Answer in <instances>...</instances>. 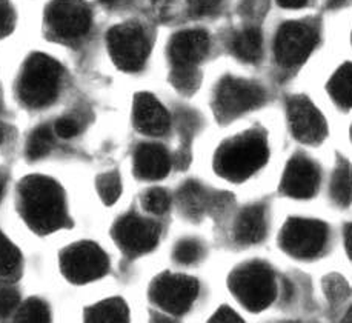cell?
Instances as JSON below:
<instances>
[{"mask_svg":"<svg viewBox=\"0 0 352 323\" xmlns=\"http://www.w3.org/2000/svg\"><path fill=\"white\" fill-rule=\"evenodd\" d=\"M134 124L148 135H162L169 129V114L151 94H139L134 100Z\"/></svg>","mask_w":352,"mask_h":323,"instance_id":"16","label":"cell"},{"mask_svg":"<svg viewBox=\"0 0 352 323\" xmlns=\"http://www.w3.org/2000/svg\"><path fill=\"white\" fill-rule=\"evenodd\" d=\"M328 91L338 107H352V63L343 65L336 71L328 83Z\"/></svg>","mask_w":352,"mask_h":323,"instance_id":"22","label":"cell"},{"mask_svg":"<svg viewBox=\"0 0 352 323\" xmlns=\"http://www.w3.org/2000/svg\"><path fill=\"white\" fill-rule=\"evenodd\" d=\"M211 322H217V323H234V322H240L239 315L232 311L231 308L228 307H221L219 311L212 315Z\"/></svg>","mask_w":352,"mask_h":323,"instance_id":"34","label":"cell"},{"mask_svg":"<svg viewBox=\"0 0 352 323\" xmlns=\"http://www.w3.org/2000/svg\"><path fill=\"white\" fill-rule=\"evenodd\" d=\"M16 14L8 3L0 2V38H3L14 30Z\"/></svg>","mask_w":352,"mask_h":323,"instance_id":"32","label":"cell"},{"mask_svg":"<svg viewBox=\"0 0 352 323\" xmlns=\"http://www.w3.org/2000/svg\"><path fill=\"white\" fill-rule=\"evenodd\" d=\"M344 322H352V308L348 311V314L344 315Z\"/></svg>","mask_w":352,"mask_h":323,"instance_id":"41","label":"cell"},{"mask_svg":"<svg viewBox=\"0 0 352 323\" xmlns=\"http://www.w3.org/2000/svg\"><path fill=\"white\" fill-rule=\"evenodd\" d=\"M288 118L292 133L305 144H320L328 134L322 113L306 97H292L288 103Z\"/></svg>","mask_w":352,"mask_h":323,"instance_id":"12","label":"cell"},{"mask_svg":"<svg viewBox=\"0 0 352 323\" xmlns=\"http://www.w3.org/2000/svg\"><path fill=\"white\" fill-rule=\"evenodd\" d=\"M51 314L47 303L41 299H30L25 305L19 308L16 314L17 322H27V323H42L50 322Z\"/></svg>","mask_w":352,"mask_h":323,"instance_id":"26","label":"cell"},{"mask_svg":"<svg viewBox=\"0 0 352 323\" xmlns=\"http://www.w3.org/2000/svg\"><path fill=\"white\" fill-rule=\"evenodd\" d=\"M278 2L286 8H300V6L308 3V0H278Z\"/></svg>","mask_w":352,"mask_h":323,"instance_id":"36","label":"cell"},{"mask_svg":"<svg viewBox=\"0 0 352 323\" xmlns=\"http://www.w3.org/2000/svg\"><path fill=\"white\" fill-rule=\"evenodd\" d=\"M169 203H171V200H169L166 191H163L160 188L148 191L145 194V197H143V206H145V210L155 216L165 214L169 208Z\"/></svg>","mask_w":352,"mask_h":323,"instance_id":"29","label":"cell"},{"mask_svg":"<svg viewBox=\"0 0 352 323\" xmlns=\"http://www.w3.org/2000/svg\"><path fill=\"white\" fill-rule=\"evenodd\" d=\"M318 182H320V176H318L317 166L309 159L296 156L286 166L282 179V190L291 197L308 199L316 194Z\"/></svg>","mask_w":352,"mask_h":323,"instance_id":"15","label":"cell"},{"mask_svg":"<svg viewBox=\"0 0 352 323\" xmlns=\"http://www.w3.org/2000/svg\"><path fill=\"white\" fill-rule=\"evenodd\" d=\"M47 23L57 37L74 41L88 32L91 11L83 0H54L48 6Z\"/></svg>","mask_w":352,"mask_h":323,"instance_id":"11","label":"cell"},{"mask_svg":"<svg viewBox=\"0 0 352 323\" xmlns=\"http://www.w3.org/2000/svg\"><path fill=\"white\" fill-rule=\"evenodd\" d=\"M328 241V228L318 221L291 219L280 234V245L297 258H311L322 253Z\"/></svg>","mask_w":352,"mask_h":323,"instance_id":"8","label":"cell"},{"mask_svg":"<svg viewBox=\"0 0 352 323\" xmlns=\"http://www.w3.org/2000/svg\"><path fill=\"white\" fill-rule=\"evenodd\" d=\"M0 197H2V182H0Z\"/></svg>","mask_w":352,"mask_h":323,"instance_id":"42","label":"cell"},{"mask_svg":"<svg viewBox=\"0 0 352 323\" xmlns=\"http://www.w3.org/2000/svg\"><path fill=\"white\" fill-rule=\"evenodd\" d=\"M6 137H8V128H6L3 124H0V145L5 144Z\"/></svg>","mask_w":352,"mask_h":323,"instance_id":"38","label":"cell"},{"mask_svg":"<svg viewBox=\"0 0 352 323\" xmlns=\"http://www.w3.org/2000/svg\"><path fill=\"white\" fill-rule=\"evenodd\" d=\"M100 2H102L103 5H117V3L123 2V0H100Z\"/></svg>","mask_w":352,"mask_h":323,"instance_id":"40","label":"cell"},{"mask_svg":"<svg viewBox=\"0 0 352 323\" xmlns=\"http://www.w3.org/2000/svg\"><path fill=\"white\" fill-rule=\"evenodd\" d=\"M19 307V294L12 288L0 289V318H6Z\"/></svg>","mask_w":352,"mask_h":323,"instance_id":"31","label":"cell"},{"mask_svg":"<svg viewBox=\"0 0 352 323\" xmlns=\"http://www.w3.org/2000/svg\"><path fill=\"white\" fill-rule=\"evenodd\" d=\"M220 3V0H192V11L195 14H206L216 10V6Z\"/></svg>","mask_w":352,"mask_h":323,"instance_id":"35","label":"cell"},{"mask_svg":"<svg viewBox=\"0 0 352 323\" xmlns=\"http://www.w3.org/2000/svg\"><path fill=\"white\" fill-rule=\"evenodd\" d=\"M210 49V38L204 31L191 30L179 32L169 43V59L174 68L191 69L205 59Z\"/></svg>","mask_w":352,"mask_h":323,"instance_id":"14","label":"cell"},{"mask_svg":"<svg viewBox=\"0 0 352 323\" xmlns=\"http://www.w3.org/2000/svg\"><path fill=\"white\" fill-rule=\"evenodd\" d=\"M199 283L186 276L163 274L151 287V299L169 314H184L197 299Z\"/></svg>","mask_w":352,"mask_h":323,"instance_id":"10","label":"cell"},{"mask_svg":"<svg viewBox=\"0 0 352 323\" xmlns=\"http://www.w3.org/2000/svg\"><path fill=\"white\" fill-rule=\"evenodd\" d=\"M265 102L263 89L252 82L226 77L216 91V113L221 120H230L257 108Z\"/></svg>","mask_w":352,"mask_h":323,"instance_id":"7","label":"cell"},{"mask_svg":"<svg viewBox=\"0 0 352 323\" xmlns=\"http://www.w3.org/2000/svg\"><path fill=\"white\" fill-rule=\"evenodd\" d=\"M97 190H99L103 202L108 205L114 203L122 192L119 174L113 171L103 174V176H100L99 180H97Z\"/></svg>","mask_w":352,"mask_h":323,"instance_id":"28","label":"cell"},{"mask_svg":"<svg viewBox=\"0 0 352 323\" xmlns=\"http://www.w3.org/2000/svg\"><path fill=\"white\" fill-rule=\"evenodd\" d=\"M268 160V145L260 133H246L221 145L216 154V171L234 182L245 180Z\"/></svg>","mask_w":352,"mask_h":323,"instance_id":"2","label":"cell"},{"mask_svg":"<svg viewBox=\"0 0 352 323\" xmlns=\"http://www.w3.org/2000/svg\"><path fill=\"white\" fill-rule=\"evenodd\" d=\"M323 289H324L326 299H328L332 305L343 303L351 294V288L348 285V282L338 274H331L326 277L323 282Z\"/></svg>","mask_w":352,"mask_h":323,"instance_id":"27","label":"cell"},{"mask_svg":"<svg viewBox=\"0 0 352 323\" xmlns=\"http://www.w3.org/2000/svg\"><path fill=\"white\" fill-rule=\"evenodd\" d=\"M54 131L57 135H60L63 139H71L79 133V124H77L74 119H69V118L58 119L54 126Z\"/></svg>","mask_w":352,"mask_h":323,"instance_id":"33","label":"cell"},{"mask_svg":"<svg viewBox=\"0 0 352 323\" xmlns=\"http://www.w3.org/2000/svg\"><path fill=\"white\" fill-rule=\"evenodd\" d=\"M230 288L240 303L251 311L270 307L277 294L276 277L263 263H248L234 271L230 277Z\"/></svg>","mask_w":352,"mask_h":323,"instance_id":"4","label":"cell"},{"mask_svg":"<svg viewBox=\"0 0 352 323\" xmlns=\"http://www.w3.org/2000/svg\"><path fill=\"white\" fill-rule=\"evenodd\" d=\"M60 80V65L45 54H34L23 67L19 80V96L27 107H47L57 97Z\"/></svg>","mask_w":352,"mask_h":323,"instance_id":"3","label":"cell"},{"mask_svg":"<svg viewBox=\"0 0 352 323\" xmlns=\"http://www.w3.org/2000/svg\"><path fill=\"white\" fill-rule=\"evenodd\" d=\"M348 0H328V6L329 8H338V6H342Z\"/></svg>","mask_w":352,"mask_h":323,"instance_id":"39","label":"cell"},{"mask_svg":"<svg viewBox=\"0 0 352 323\" xmlns=\"http://www.w3.org/2000/svg\"><path fill=\"white\" fill-rule=\"evenodd\" d=\"M351 137H352V129H351Z\"/></svg>","mask_w":352,"mask_h":323,"instance_id":"44","label":"cell"},{"mask_svg":"<svg viewBox=\"0 0 352 323\" xmlns=\"http://www.w3.org/2000/svg\"><path fill=\"white\" fill-rule=\"evenodd\" d=\"M108 49L117 67L125 71H137L146 60L149 43L145 31L139 25L123 23L108 32Z\"/></svg>","mask_w":352,"mask_h":323,"instance_id":"5","label":"cell"},{"mask_svg":"<svg viewBox=\"0 0 352 323\" xmlns=\"http://www.w3.org/2000/svg\"><path fill=\"white\" fill-rule=\"evenodd\" d=\"M201 253H204V249H201L199 242H195V241H184V242H180L177 247H175V249H174V258L179 263L190 265V263L197 262L199 258L201 257Z\"/></svg>","mask_w":352,"mask_h":323,"instance_id":"30","label":"cell"},{"mask_svg":"<svg viewBox=\"0 0 352 323\" xmlns=\"http://www.w3.org/2000/svg\"><path fill=\"white\" fill-rule=\"evenodd\" d=\"M21 267V253L0 231V277H10L16 274Z\"/></svg>","mask_w":352,"mask_h":323,"instance_id":"25","label":"cell"},{"mask_svg":"<svg viewBox=\"0 0 352 323\" xmlns=\"http://www.w3.org/2000/svg\"><path fill=\"white\" fill-rule=\"evenodd\" d=\"M113 234L117 243L129 254L151 251L159 242V228L139 216H126L116 223Z\"/></svg>","mask_w":352,"mask_h":323,"instance_id":"13","label":"cell"},{"mask_svg":"<svg viewBox=\"0 0 352 323\" xmlns=\"http://www.w3.org/2000/svg\"><path fill=\"white\" fill-rule=\"evenodd\" d=\"M346 234H344V241H346V249H348V254L352 258V223L346 228Z\"/></svg>","mask_w":352,"mask_h":323,"instance_id":"37","label":"cell"},{"mask_svg":"<svg viewBox=\"0 0 352 323\" xmlns=\"http://www.w3.org/2000/svg\"><path fill=\"white\" fill-rule=\"evenodd\" d=\"M60 268L73 283L93 282L107 274L108 257L96 243H74L62 253Z\"/></svg>","mask_w":352,"mask_h":323,"instance_id":"6","label":"cell"},{"mask_svg":"<svg viewBox=\"0 0 352 323\" xmlns=\"http://www.w3.org/2000/svg\"><path fill=\"white\" fill-rule=\"evenodd\" d=\"M208 194L204 191L200 185L197 183H188L182 188L179 194L180 206L185 211V214L191 217H199L204 214L205 210L208 208L210 199L206 197Z\"/></svg>","mask_w":352,"mask_h":323,"instance_id":"23","label":"cell"},{"mask_svg":"<svg viewBox=\"0 0 352 323\" xmlns=\"http://www.w3.org/2000/svg\"><path fill=\"white\" fill-rule=\"evenodd\" d=\"M54 145V134L50 126H38L31 133L27 142V156L31 160L41 159L53 150Z\"/></svg>","mask_w":352,"mask_h":323,"instance_id":"24","label":"cell"},{"mask_svg":"<svg viewBox=\"0 0 352 323\" xmlns=\"http://www.w3.org/2000/svg\"><path fill=\"white\" fill-rule=\"evenodd\" d=\"M19 206L25 222L38 234H48L68 222L63 191L48 177L25 179L19 188Z\"/></svg>","mask_w":352,"mask_h":323,"instance_id":"1","label":"cell"},{"mask_svg":"<svg viewBox=\"0 0 352 323\" xmlns=\"http://www.w3.org/2000/svg\"><path fill=\"white\" fill-rule=\"evenodd\" d=\"M171 168V157L160 145H142L134 154L135 174L146 180H159L165 177Z\"/></svg>","mask_w":352,"mask_h":323,"instance_id":"17","label":"cell"},{"mask_svg":"<svg viewBox=\"0 0 352 323\" xmlns=\"http://www.w3.org/2000/svg\"><path fill=\"white\" fill-rule=\"evenodd\" d=\"M0 107H2V93H0Z\"/></svg>","mask_w":352,"mask_h":323,"instance_id":"43","label":"cell"},{"mask_svg":"<svg viewBox=\"0 0 352 323\" xmlns=\"http://www.w3.org/2000/svg\"><path fill=\"white\" fill-rule=\"evenodd\" d=\"M87 322L96 323H122L128 320L126 303L122 299H107L91 307L85 313Z\"/></svg>","mask_w":352,"mask_h":323,"instance_id":"19","label":"cell"},{"mask_svg":"<svg viewBox=\"0 0 352 323\" xmlns=\"http://www.w3.org/2000/svg\"><path fill=\"white\" fill-rule=\"evenodd\" d=\"M232 53L245 62H257L262 56V34L256 28L237 32L232 38Z\"/></svg>","mask_w":352,"mask_h":323,"instance_id":"21","label":"cell"},{"mask_svg":"<svg viewBox=\"0 0 352 323\" xmlns=\"http://www.w3.org/2000/svg\"><path fill=\"white\" fill-rule=\"evenodd\" d=\"M317 43V31L305 22H288L278 30L276 37V57L283 67L302 65Z\"/></svg>","mask_w":352,"mask_h":323,"instance_id":"9","label":"cell"},{"mask_svg":"<svg viewBox=\"0 0 352 323\" xmlns=\"http://www.w3.org/2000/svg\"><path fill=\"white\" fill-rule=\"evenodd\" d=\"M234 232H236V238L240 243L251 245L262 241L266 232V216L263 206L252 205L240 212Z\"/></svg>","mask_w":352,"mask_h":323,"instance_id":"18","label":"cell"},{"mask_svg":"<svg viewBox=\"0 0 352 323\" xmlns=\"http://www.w3.org/2000/svg\"><path fill=\"white\" fill-rule=\"evenodd\" d=\"M331 199L338 206L352 202V168L346 160H338L331 179Z\"/></svg>","mask_w":352,"mask_h":323,"instance_id":"20","label":"cell"}]
</instances>
